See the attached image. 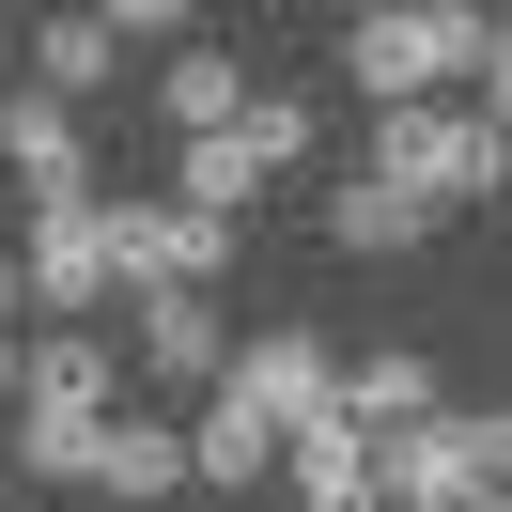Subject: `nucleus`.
Wrapping results in <instances>:
<instances>
[{"mask_svg": "<svg viewBox=\"0 0 512 512\" xmlns=\"http://www.w3.org/2000/svg\"><path fill=\"white\" fill-rule=\"evenodd\" d=\"M233 140H249V171H295V156H311V94H249Z\"/></svg>", "mask_w": 512, "mask_h": 512, "instance_id": "a211bd4d", "label": "nucleus"}, {"mask_svg": "<svg viewBox=\"0 0 512 512\" xmlns=\"http://www.w3.org/2000/svg\"><path fill=\"white\" fill-rule=\"evenodd\" d=\"M481 125H497V156H512V16L481 32Z\"/></svg>", "mask_w": 512, "mask_h": 512, "instance_id": "aec40b11", "label": "nucleus"}, {"mask_svg": "<svg viewBox=\"0 0 512 512\" xmlns=\"http://www.w3.org/2000/svg\"><path fill=\"white\" fill-rule=\"evenodd\" d=\"M156 109H171V140H233V125H249V63H233V47H171Z\"/></svg>", "mask_w": 512, "mask_h": 512, "instance_id": "9d476101", "label": "nucleus"}, {"mask_svg": "<svg viewBox=\"0 0 512 512\" xmlns=\"http://www.w3.org/2000/svg\"><path fill=\"white\" fill-rule=\"evenodd\" d=\"M94 435H109V419H32V404H16V466H32V481H94Z\"/></svg>", "mask_w": 512, "mask_h": 512, "instance_id": "f3484780", "label": "nucleus"}, {"mask_svg": "<svg viewBox=\"0 0 512 512\" xmlns=\"http://www.w3.org/2000/svg\"><path fill=\"white\" fill-rule=\"evenodd\" d=\"M16 311H32V280H16V249H0V342H16Z\"/></svg>", "mask_w": 512, "mask_h": 512, "instance_id": "412c9836", "label": "nucleus"}, {"mask_svg": "<svg viewBox=\"0 0 512 512\" xmlns=\"http://www.w3.org/2000/svg\"><path fill=\"white\" fill-rule=\"evenodd\" d=\"M497 512H512V497H497Z\"/></svg>", "mask_w": 512, "mask_h": 512, "instance_id": "b1692460", "label": "nucleus"}, {"mask_svg": "<svg viewBox=\"0 0 512 512\" xmlns=\"http://www.w3.org/2000/svg\"><path fill=\"white\" fill-rule=\"evenodd\" d=\"M0 404H16V342H0Z\"/></svg>", "mask_w": 512, "mask_h": 512, "instance_id": "4be33fe9", "label": "nucleus"}, {"mask_svg": "<svg viewBox=\"0 0 512 512\" xmlns=\"http://www.w3.org/2000/svg\"><path fill=\"white\" fill-rule=\"evenodd\" d=\"M481 32H497L481 0H388V16L342 32V78H357L373 109H450V78L481 63Z\"/></svg>", "mask_w": 512, "mask_h": 512, "instance_id": "f257e3e1", "label": "nucleus"}, {"mask_svg": "<svg viewBox=\"0 0 512 512\" xmlns=\"http://www.w3.org/2000/svg\"><path fill=\"white\" fill-rule=\"evenodd\" d=\"M280 466H295V512H388V481H373V435H357V419L295 435Z\"/></svg>", "mask_w": 512, "mask_h": 512, "instance_id": "ddd939ff", "label": "nucleus"}, {"mask_svg": "<svg viewBox=\"0 0 512 512\" xmlns=\"http://www.w3.org/2000/svg\"><path fill=\"white\" fill-rule=\"evenodd\" d=\"M218 264H233L218 218H187V202H156V187L109 202V280H140V295H218Z\"/></svg>", "mask_w": 512, "mask_h": 512, "instance_id": "20e7f679", "label": "nucleus"}, {"mask_svg": "<svg viewBox=\"0 0 512 512\" xmlns=\"http://www.w3.org/2000/svg\"><path fill=\"white\" fill-rule=\"evenodd\" d=\"M218 388H233V404H249V419H264L280 450L342 419V357H326L311 326H264V342H233V373H218Z\"/></svg>", "mask_w": 512, "mask_h": 512, "instance_id": "7ed1b4c3", "label": "nucleus"}, {"mask_svg": "<svg viewBox=\"0 0 512 512\" xmlns=\"http://www.w3.org/2000/svg\"><path fill=\"white\" fill-rule=\"evenodd\" d=\"M264 466H280V435H264V419L218 388V404L187 419V481H264Z\"/></svg>", "mask_w": 512, "mask_h": 512, "instance_id": "2eb2a0df", "label": "nucleus"}, {"mask_svg": "<svg viewBox=\"0 0 512 512\" xmlns=\"http://www.w3.org/2000/svg\"><path fill=\"white\" fill-rule=\"evenodd\" d=\"M140 373H156V388H218V373H233L218 295H140Z\"/></svg>", "mask_w": 512, "mask_h": 512, "instance_id": "6e6552de", "label": "nucleus"}, {"mask_svg": "<svg viewBox=\"0 0 512 512\" xmlns=\"http://www.w3.org/2000/svg\"><path fill=\"white\" fill-rule=\"evenodd\" d=\"M94 497H125V512H156V497H187V419H109L94 435Z\"/></svg>", "mask_w": 512, "mask_h": 512, "instance_id": "1a4fd4ad", "label": "nucleus"}, {"mask_svg": "<svg viewBox=\"0 0 512 512\" xmlns=\"http://www.w3.org/2000/svg\"><path fill=\"white\" fill-rule=\"evenodd\" d=\"M419 233H435V218H419L404 187H373V171H342V187H326V249H357V264H404Z\"/></svg>", "mask_w": 512, "mask_h": 512, "instance_id": "4468645a", "label": "nucleus"}, {"mask_svg": "<svg viewBox=\"0 0 512 512\" xmlns=\"http://www.w3.org/2000/svg\"><path fill=\"white\" fill-rule=\"evenodd\" d=\"M0 63H16V32H0Z\"/></svg>", "mask_w": 512, "mask_h": 512, "instance_id": "5701e85b", "label": "nucleus"}, {"mask_svg": "<svg viewBox=\"0 0 512 512\" xmlns=\"http://www.w3.org/2000/svg\"><path fill=\"white\" fill-rule=\"evenodd\" d=\"M249 187H264V171H249V140H187V156H171V202H187V218H249Z\"/></svg>", "mask_w": 512, "mask_h": 512, "instance_id": "dca6fc26", "label": "nucleus"}, {"mask_svg": "<svg viewBox=\"0 0 512 512\" xmlns=\"http://www.w3.org/2000/svg\"><path fill=\"white\" fill-rule=\"evenodd\" d=\"M373 187H404L419 218H450V202H497L512 187V156H497V125L481 109H373Z\"/></svg>", "mask_w": 512, "mask_h": 512, "instance_id": "f03ea898", "label": "nucleus"}, {"mask_svg": "<svg viewBox=\"0 0 512 512\" xmlns=\"http://www.w3.org/2000/svg\"><path fill=\"white\" fill-rule=\"evenodd\" d=\"M0 171H16V218H32V202H94V140H78V109L32 94V78H0Z\"/></svg>", "mask_w": 512, "mask_h": 512, "instance_id": "423d86ee", "label": "nucleus"}, {"mask_svg": "<svg viewBox=\"0 0 512 512\" xmlns=\"http://www.w3.org/2000/svg\"><path fill=\"white\" fill-rule=\"evenodd\" d=\"M32 94H63V109L125 94V32H109V16H47L32 32Z\"/></svg>", "mask_w": 512, "mask_h": 512, "instance_id": "9b49d317", "label": "nucleus"}, {"mask_svg": "<svg viewBox=\"0 0 512 512\" xmlns=\"http://www.w3.org/2000/svg\"><path fill=\"white\" fill-rule=\"evenodd\" d=\"M342 419L357 435H419V419H435V357H404V342L342 357Z\"/></svg>", "mask_w": 512, "mask_h": 512, "instance_id": "f8f14e48", "label": "nucleus"}, {"mask_svg": "<svg viewBox=\"0 0 512 512\" xmlns=\"http://www.w3.org/2000/svg\"><path fill=\"white\" fill-rule=\"evenodd\" d=\"M450 435H466V466L512 497V404H450Z\"/></svg>", "mask_w": 512, "mask_h": 512, "instance_id": "6ab92c4d", "label": "nucleus"}, {"mask_svg": "<svg viewBox=\"0 0 512 512\" xmlns=\"http://www.w3.org/2000/svg\"><path fill=\"white\" fill-rule=\"evenodd\" d=\"M16 280H32V311H63V326H94L109 295V187L94 202H32V233H16Z\"/></svg>", "mask_w": 512, "mask_h": 512, "instance_id": "39448f33", "label": "nucleus"}, {"mask_svg": "<svg viewBox=\"0 0 512 512\" xmlns=\"http://www.w3.org/2000/svg\"><path fill=\"white\" fill-rule=\"evenodd\" d=\"M16 404H32V419H109V326H47V342H16Z\"/></svg>", "mask_w": 512, "mask_h": 512, "instance_id": "0eeeda50", "label": "nucleus"}]
</instances>
